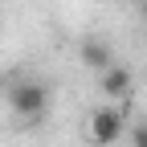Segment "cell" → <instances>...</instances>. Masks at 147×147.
I'll return each instance as SVG.
<instances>
[{
	"mask_svg": "<svg viewBox=\"0 0 147 147\" xmlns=\"http://www.w3.org/2000/svg\"><path fill=\"white\" fill-rule=\"evenodd\" d=\"M131 143H135V147H147V123H139L135 131H131Z\"/></svg>",
	"mask_w": 147,
	"mask_h": 147,
	"instance_id": "obj_5",
	"label": "cell"
},
{
	"mask_svg": "<svg viewBox=\"0 0 147 147\" xmlns=\"http://www.w3.org/2000/svg\"><path fill=\"white\" fill-rule=\"evenodd\" d=\"M8 110L21 115V119H41L45 110H49V86L37 82V78L16 82V86L8 90Z\"/></svg>",
	"mask_w": 147,
	"mask_h": 147,
	"instance_id": "obj_1",
	"label": "cell"
},
{
	"mask_svg": "<svg viewBox=\"0 0 147 147\" xmlns=\"http://www.w3.org/2000/svg\"><path fill=\"white\" fill-rule=\"evenodd\" d=\"M123 135H127V119H123L119 106H98L94 115H90V139H94L98 147L119 143Z\"/></svg>",
	"mask_w": 147,
	"mask_h": 147,
	"instance_id": "obj_2",
	"label": "cell"
},
{
	"mask_svg": "<svg viewBox=\"0 0 147 147\" xmlns=\"http://www.w3.org/2000/svg\"><path fill=\"white\" fill-rule=\"evenodd\" d=\"M98 90H102V98H127L131 94V74L110 61L106 69H98Z\"/></svg>",
	"mask_w": 147,
	"mask_h": 147,
	"instance_id": "obj_3",
	"label": "cell"
},
{
	"mask_svg": "<svg viewBox=\"0 0 147 147\" xmlns=\"http://www.w3.org/2000/svg\"><path fill=\"white\" fill-rule=\"evenodd\" d=\"M78 53H82V65H86V69H94V74H98V69H106L110 61H115V57H110V45L102 41V37H86Z\"/></svg>",
	"mask_w": 147,
	"mask_h": 147,
	"instance_id": "obj_4",
	"label": "cell"
}]
</instances>
